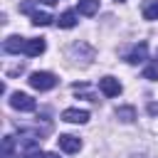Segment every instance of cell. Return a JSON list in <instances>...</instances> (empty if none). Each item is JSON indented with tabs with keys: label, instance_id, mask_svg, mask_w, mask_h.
<instances>
[{
	"label": "cell",
	"instance_id": "obj_1",
	"mask_svg": "<svg viewBox=\"0 0 158 158\" xmlns=\"http://www.w3.org/2000/svg\"><path fill=\"white\" fill-rule=\"evenodd\" d=\"M27 81H30V86L37 89V91H49V89L57 86V77H54L52 72H32Z\"/></svg>",
	"mask_w": 158,
	"mask_h": 158
},
{
	"label": "cell",
	"instance_id": "obj_2",
	"mask_svg": "<svg viewBox=\"0 0 158 158\" xmlns=\"http://www.w3.org/2000/svg\"><path fill=\"white\" fill-rule=\"evenodd\" d=\"M10 106L17 109V111H35V109H37L35 99H32L30 94H22V91H15V94L10 96Z\"/></svg>",
	"mask_w": 158,
	"mask_h": 158
},
{
	"label": "cell",
	"instance_id": "obj_3",
	"mask_svg": "<svg viewBox=\"0 0 158 158\" xmlns=\"http://www.w3.org/2000/svg\"><path fill=\"white\" fill-rule=\"evenodd\" d=\"M25 47H27V40L20 37V35H10V37L2 42V49H5L7 54H20V52H25Z\"/></svg>",
	"mask_w": 158,
	"mask_h": 158
},
{
	"label": "cell",
	"instance_id": "obj_4",
	"mask_svg": "<svg viewBox=\"0 0 158 158\" xmlns=\"http://www.w3.org/2000/svg\"><path fill=\"white\" fill-rule=\"evenodd\" d=\"M99 89H101V94L109 96V99L121 94V84H118V79H114V77H101V79H99Z\"/></svg>",
	"mask_w": 158,
	"mask_h": 158
},
{
	"label": "cell",
	"instance_id": "obj_5",
	"mask_svg": "<svg viewBox=\"0 0 158 158\" xmlns=\"http://www.w3.org/2000/svg\"><path fill=\"white\" fill-rule=\"evenodd\" d=\"M62 121H67V123H86L89 121V111H84V109H64L62 111Z\"/></svg>",
	"mask_w": 158,
	"mask_h": 158
},
{
	"label": "cell",
	"instance_id": "obj_6",
	"mask_svg": "<svg viewBox=\"0 0 158 158\" xmlns=\"http://www.w3.org/2000/svg\"><path fill=\"white\" fill-rule=\"evenodd\" d=\"M131 64H141V62H146L148 59V44L146 42H138L131 52H128V57H126Z\"/></svg>",
	"mask_w": 158,
	"mask_h": 158
},
{
	"label": "cell",
	"instance_id": "obj_7",
	"mask_svg": "<svg viewBox=\"0 0 158 158\" xmlns=\"http://www.w3.org/2000/svg\"><path fill=\"white\" fill-rule=\"evenodd\" d=\"M57 141H59V148L67 151V153H77V151L81 148V141H79L77 136H69V133H62Z\"/></svg>",
	"mask_w": 158,
	"mask_h": 158
},
{
	"label": "cell",
	"instance_id": "obj_8",
	"mask_svg": "<svg viewBox=\"0 0 158 158\" xmlns=\"http://www.w3.org/2000/svg\"><path fill=\"white\" fill-rule=\"evenodd\" d=\"M15 143H17L15 136H5L0 146V158H20V153H15Z\"/></svg>",
	"mask_w": 158,
	"mask_h": 158
},
{
	"label": "cell",
	"instance_id": "obj_9",
	"mask_svg": "<svg viewBox=\"0 0 158 158\" xmlns=\"http://www.w3.org/2000/svg\"><path fill=\"white\" fill-rule=\"evenodd\" d=\"M44 40L42 37H32V40H27V47H25V54L27 57H40L42 52H44Z\"/></svg>",
	"mask_w": 158,
	"mask_h": 158
},
{
	"label": "cell",
	"instance_id": "obj_10",
	"mask_svg": "<svg viewBox=\"0 0 158 158\" xmlns=\"http://www.w3.org/2000/svg\"><path fill=\"white\" fill-rule=\"evenodd\" d=\"M77 10H79L81 15H86V17H91V15L99 12V0H79Z\"/></svg>",
	"mask_w": 158,
	"mask_h": 158
},
{
	"label": "cell",
	"instance_id": "obj_11",
	"mask_svg": "<svg viewBox=\"0 0 158 158\" xmlns=\"http://www.w3.org/2000/svg\"><path fill=\"white\" fill-rule=\"evenodd\" d=\"M57 25H59L62 30H69V27H74V25H77V12H74V10H67V12H62V15L57 17Z\"/></svg>",
	"mask_w": 158,
	"mask_h": 158
},
{
	"label": "cell",
	"instance_id": "obj_12",
	"mask_svg": "<svg viewBox=\"0 0 158 158\" xmlns=\"http://www.w3.org/2000/svg\"><path fill=\"white\" fill-rule=\"evenodd\" d=\"M30 17H32V25H35V27H44V25H49V22L54 20V17L49 15V12H42V10H37V12H32Z\"/></svg>",
	"mask_w": 158,
	"mask_h": 158
},
{
	"label": "cell",
	"instance_id": "obj_13",
	"mask_svg": "<svg viewBox=\"0 0 158 158\" xmlns=\"http://www.w3.org/2000/svg\"><path fill=\"white\" fill-rule=\"evenodd\" d=\"M116 118H121L123 123H131L136 118V109L133 106H118L116 109Z\"/></svg>",
	"mask_w": 158,
	"mask_h": 158
},
{
	"label": "cell",
	"instance_id": "obj_14",
	"mask_svg": "<svg viewBox=\"0 0 158 158\" xmlns=\"http://www.w3.org/2000/svg\"><path fill=\"white\" fill-rule=\"evenodd\" d=\"M143 17L146 20H158V0H146L143 2Z\"/></svg>",
	"mask_w": 158,
	"mask_h": 158
},
{
	"label": "cell",
	"instance_id": "obj_15",
	"mask_svg": "<svg viewBox=\"0 0 158 158\" xmlns=\"http://www.w3.org/2000/svg\"><path fill=\"white\" fill-rule=\"evenodd\" d=\"M35 2H37V0H25V2H20V12H25V15L37 12V10H35Z\"/></svg>",
	"mask_w": 158,
	"mask_h": 158
},
{
	"label": "cell",
	"instance_id": "obj_16",
	"mask_svg": "<svg viewBox=\"0 0 158 158\" xmlns=\"http://www.w3.org/2000/svg\"><path fill=\"white\" fill-rule=\"evenodd\" d=\"M143 77L151 79V81H158V67H146L143 69Z\"/></svg>",
	"mask_w": 158,
	"mask_h": 158
},
{
	"label": "cell",
	"instance_id": "obj_17",
	"mask_svg": "<svg viewBox=\"0 0 158 158\" xmlns=\"http://www.w3.org/2000/svg\"><path fill=\"white\" fill-rule=\"evenodd\" d=\"M148 114H151V116H158V104H156V101L148 104Z\"/></svg>",
	"mask_w": 158,
	"mask_h": 158
},
{
	"label": "cell",
	"instance_id": "obj_18",
	"mask_svg": "<svg viewBox=\"0 0 158 158\" xmlns=\"http://www.w3.org/2000/svg\"><path fill=\"white\" fill-rule=\"evenodd\" d=\"M44 158H59V153H44Z\"/></svg>",
	"mask_w": 158,
	"mask_h": 158
},
{
	"label": "cell",
	"instance_id": "obj_19",
	"mask_svg": "<svg viewBox=\"0 0 158 158\" xmlns=\"http://www.w3.org/2000/svg\"><path fill=\"white\" fill-rule=\"evenodd\" d=\"M42 2H44V5H54L57 0H42Z\"/></svg>",
	"mask_w": 158,
	"mask_h": 158
},
{
	"label": "cell",
	"instance_id": "obj_20",
	"mask_svg": "<svg viewBox=\"0 0 158 158\" xmlns=\"http://www.w3.org/2000/svg\"><path fill=\"white\" fill-rule=\"evenodd\" d=\"M116 2H123V0H116Z\"/></svg>",
	"mask_w": 158,
	"mask_h": 158
},
{
	"label": "cell",
	"instance_id": "obj_21",
	"mask_svg": "<svg viewBox=\"0 0 158 158\" xmlns=\"http://www.w3.org/2000/svg\"><path fill=\"white\" fill-rule=\"evenodd\" d=\"M156 57H158V54H156Z\"/></svg>",
	"mask_w": 158,
	"mask_h": 158
}]
</instances>
